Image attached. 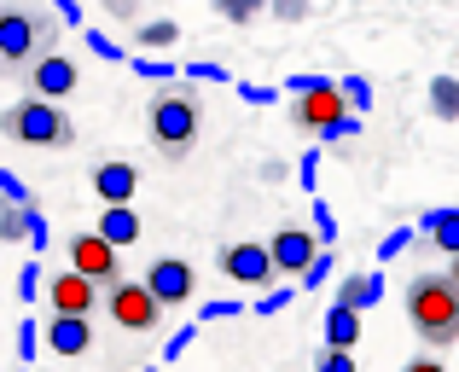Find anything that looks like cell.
Instances as JSON below:
<instances>
[{"instance_id": "cell-6", "label": "cell", "mask_w": 459, "mask_h": 372, "mask_svg": "<svg viewBox=\"0 0 459 372\" xmlns=\"http://www.w3.org/2000/svg\"><path fill=\"white\" fill-rule=\"evenodd\" d=\"M221 273L233 285H250V291H273V250L256 245V238H238V245H221Z\"/></svg>"}, {"instance_id": "cell-41", "label": "cell", "mask_w": 459, "mask_h": 372, "mask_svg": "<svg viewBox=\"0 0 459 372\" xmlns=\"http://www.w3.org/2000/svg\"><path fill=\"white\" fill-rule=\"evenodd\" d=\"M402 372H448V367H442V361H430V355H419V361H407Z\"/></svg>"}, {"instance_id": "cell-30", "label": "cell", "mask_w": 459, "mask_h": 372, "mask_svg": "<svg viewBox=\"0 0 459 372\" xmlns=\"http://www.w3.org/2000/svg\"><path fill=\"white\" fill-rule=\"evenodd\" d=\"M314 372H360V367H355V355H349V350H320Z\"/></svg>"}, {"instance_id": "cell-16", "label": "cell", "mask_w": 459, "mask_h": 372, "mask_svg": "<svg viewBox=\"0 0 459 372\" xmlns=\"http://www.w3.org/2000/svg\"><path fill=\"white\" fill-rule=\"evenodd\" d=\"M93 233H100L105 245H117V250L134 245V238H140V210H134V203H128V210H105L100 221H93Z\"/></svg>"}, {"instance_id": "cell-2", "label": "cell", "mask_w": 459, "mask_h": 372, "mask_svg": "<svg viewBox=\"0 0 459 372\" xmlns=\"http://www.w3.org/2000/svg\"><path fill=\"white\" fill-rule=\"evenodd\" d=\"M407 320H413V332L425 343H454L459 338V285L454 273H419L413 285H407Z\"/></svg>"}, {"instance_id": "cell-26", "label": "cell", "mask_w": 459, "mask_h": 372, "mask_svg": "<svg viewBox=\"0 0 459 372\" xmlns=\"http://www.w3.org/2000/svg\"><path fill=\"white\" fill-rule=\"evenodd\" d=\"M18 297H23V303H35V297H41V262H23V268H18Z\"/></svg>"}, {"instance_id": "cell-20", "label": "cell", "mask_w": 459, "mask_h": 372, "mask_svg": "<svg viewBox=\"0 0 459 372\" xmlns=\"http://www.w3.org/2000/svg\"><path fill=\"white\" fill-rule=\"evenodd\" d=\"M175 41H180L175 18H152V23H140V35H134V47H175Z\"/></svg>"}, {"instance_id": "cell-21", "label": "cell", "mask_w": 459, "mask_h": 372, "mask_svg": "<svg viewBox=\"0 0 459 372\" xmlns=\"http://www.w3.org/2000/svg\"><path fill=\"white\" fill-rule=\"evenodd\" d=\"M35 233V210H0V245H18Z\"/></svg>"}, {"instance_id": "cell-42", "label": "cell", "mask_w": 459, "mask_h": 372, "mask_svg": "<svg viewBox=\"0 0 459 372\" xmlns=\"http://www.w3.org/2000/svg\"><path fill=\"white\" fill-rule=\"evenodd\" d=\"M448 273H454V285H459V256H454V268H448Z\"/></svg>"}, {"instance_id": "cell-13", "label": "cell", "mask_w": 459, "mask_h": 372, "mask_svg": "<svg viewBox=\"0 0 459 372\" xmlns=\"http://www.w3.org/2000/svg\"><path fill=\"white\" fill-rule=\"evenodd\" d=\"M93 192H100L105 210H128L134 192H140V169H134V163H123V158L100 163V169H93Z\"/></svg>"}, {"instance_id": "cell-19", "label": "cell", "mask_w": 459, "mask_h": 372, "mask_svg": "<svg viewBox=\"0 0 459 372\" xmlns=\"http://www.w3.org/2000/svg\"><path fill=\"white\" fill-rule=\"evenodd\" d=\"M430 117H437V123H459V76L430 82Z\"/></svg>"}, {"instance_id": "cell-14", "label": "cell", "mask_w": 459, "mask_h": 372, "mask_svg": "<svg viewBox=\"0 0 459 372\" xmlns=\"http://www.w3.org/2000/svg\"><path fill=\"white\" fill-rule=\"evenodd\" d=\"M47 350L58 361H82L93 350V320H76V315H53L47 320Z\"/></svg>"}, {"instance_id": "cell-25", "label": "cell", "mask_w": 459, "mask_h": 372, "mask_svg": "<svg viewBox=\"0 0 459 372\" xmlns=\"http://www.w3.org/2000/svg\"><path fill=\"white\" fill-rule=\"evenodd\" d=\"M343 99H349V111H372V88H367V76H343Z\"/></svg>"}, {"instance_id": "cell-11", "label": "cell", "mask_w": 459, "mask_h": 372, "mask_svg": "<svg viewBox=\"0 0 459 372\" xmlns=\"http://www.w3.org/2000/svg\"><path fill=\"white\" fill-rule=\"evenodd\" d=\"M146 285H152V297L163 308H175V303H186V297L198 291V273H192V262H180V256H157L146 268Z\"/></svg>"}, {"instance_id": "cell-5", "label": "cell", "mask_w": 459, "mask_h": 372, "mask_svg": "<svg viewBox=\"0 0 459 372\" xmlns=\"http://www.w3.org/2000/svg\"><path fill=\"white\" fill-rule=\"evenodd\" d=\"M105 315H111L123 332H152L157 315H163V303L152 297L146 280H123V285H111V291H105Z\"/></svg>"}, {"instance_id": "cell-3", "label": "cell", "mask_w": 459, "mask_h": 372, "mask_svg": "<svg viewBox=\"0 0 459 372\" xmlns=\"http://www.w3.org/2000/svg\"><path fill=\"white\" fill-rule=\"evenodd\" d=\"M198 123H204V105H198V93H192V88L157 93L152 111H146V128H152L157 151H163L169 163H180L192 146H198Z\"/></svg>"}, {"instance_id": "cell-29", "label": "cell", "mask_w": 459, "mask_h": 372, "mask_svg": "<svg viewBox=\"0 0 459 372\" xmlns=\"http://www.w3.org/2000/svg\"><path fill=\"white\" fill-rule=\"evenodd\" d=\"M314 233L325 238V250H332V238H337V215H332V203L325 198H314Z\"/></svg>"}, {"instance_id": "cell-9", "label": "cell", "mask_w": 459, "mask_h": 372, "mask_svg": "<svg viewBox=\"0 0 459 372\" xmlns=\"http://www.w3.org/2000/svg\"><path fill=\"white\" fill-rule=\"evenodd\" d=\"M35 47H41V18H35V6L0 12V58H6V65H30Z\"/></svg>"}, {"instance_id": "cell-35", "label": "cell", "mask_w": 459, "mask_h": 372, "mask_svg": "<svg viewBox=\"0 0 459 372\" xmlns=\"http://www.w3.org/2000/svg\"><path fill=\"white\" fill-rule=\"evenodd\" d=\"M192 338H198V326H186V332H175V338H169V350H163V355H169V361H180V355H186V350H192Z\"/></svg>"}, {"instance_id": "cell-39", "label": "cell", "mask_w": 459, "mask_h": 372, "mask_svg": "<svg viewBox=\"0 0 459 372\" xmlns=\"http://www.w3.org/2000/svg\"><path fill=\"white\" fill-rule=\"evenodd\" d=\"M297 175H303V186H314V181H320V151H308V158L297 163Z\"/></svg>"}, {"instance_id": "cell-40", "label": "cell", "mask_w": 459, "mask_h": 372, "mask_svg": "<svg viewBox=\"0 0 459 372\" xmlns=\"http://www.w3.org/2000/svg\"><path fill=\"white\" fill-rule=\"evenodd\" d=\"M47 238H53V233H47V215L35 210V233H30V245H35V250H47Z\"/></svg>"}, {"instance_id": "cell-38", "label": "cell", "mask_w": 459, "mask_h": 372, "mask_svg": "<svg viewBox=\"0 0 459 372\" xmlns=\"http://www.w3.org/2000/svg\"><path fill=\"white\" fill-rule=\"evenodd\" d=\"M273 12H280V23H303V18H308V6H303V0H280Z\"/></svg>"}, {"instance_id": "cell-33", "label": "cell", "mask_w": 459, "mask_h": 372, "mask_svg": "<svg viewBox=\"0 0 459 372\" xmlns=\"http://www.w3.org/2000/svg\"><path fill=\"white\" fill-rule=\"evenodd\" d=\"M407 238H413V233H407V227H395V233L378 245V256H384V262H390V256H402V250H407Z\"/></svg>"}, {"instance_id": "cell-10", "label": "cell", "mask_w": 459, "mask_h": 372, "mask_svg": "<svg viewBox=\"0 0 459 372\" xmlns=\"http://www.w3.org/2000/svg\"><path fill=\"white\" fill-rule=\"evenodd\" d=\"M268 250H273V268H280V273H308L314 256H320V233H308V227H297V221H285L280 233L268 238Z\"/></svg>"}, {"instance_id": "cell-12", "label": "cell", "mask_w": 459, "mask_h": 372, "mask_svg": "<svg viewBox=\"0 0 459 372\" xmlns=\"http://www.w3.org/2000/svg\"><path fill=\"white\" fill-rule=\"evenodd\" d=\"M93 303H100V285L82 280L76 268L58 273V280H47V308L53 315H76V320H93Z\"/></svg>"}, {"instance_id": "cell-32", "label": "cell", "mask_w": 459, "mask_h": 372, "mask_svg": "<svg viewBox=\"0 0 459 372\" xmlns=\"http://www.w3.org/2000/svg\"><path fill=\"white\" fill-rule=\"evenodd\" d=\"M238 99H245V105H273V99H280V88H262V82H245V88H238Z\"/></svg>"}, {"instance_id": "cell-4", "label": "cell", "mask_w": 459, "mask_h": 372, "mask_svg": "<svg viewBox=\"0 0 459 372\" xmlns=\"http://www.w3.org/2000/svg\"><path fill=\"white\" fill-rule=\"evenodd\" d=\"M0 128H6V140H18V146H47V151H65L70 140H76L65 105H47V99H18V105H6Z\"/></svg>"}, {"instance_id": "cell-31", "label": "cell", "mask_w": 459, "mask_h": 372, "mask_svg": "<svg viewBox=\"0 0 459 372\" xmlns=\"http://www.w3.org/2000/svg\"><path fill=\"white\" fill-rule=\"evenodd\" d=\"M88 47H93V53H100V58H111V65H123V47H117V41H111V35H100V30H88Z\"/></svg>"}, {"instance_id": "cell-7", "label": "cell", "mask_w": 459, "mask_h": 372, "mask_svg": "<svg viewBox=\"0 0 459 372\" xmlns=\"http://www.w3.org/2000/svg\"><path fill=\"white\" fill-rule=\"evenodd\" d=\"M70 268H76L82 280H93L100 291L123 285V256H117V245H105L100 233H76L70 238Z\"/></svg>"}, {"instance_id": "cell-23", "label": "cell", "mask_w": 459, "mask_h": 372, "mask_svg": "<svg viewBox=\"0 0 459 372\" xmlns=\"http://www.w3.org/2000/svg\"><path fill=\"white\" fill-rule=\"evenodd\" d=\"M35 355H41V326H35V320H18V361L30 367Z\"/></svg>"}, {"instance_id": "cell-37", "label": "cell", "mask_w": 459, "mask_h": 372, "mask_svg": "<svg viewBox=\"0 0 459 372\" xmlns=\"http://www.w3.org/2000/svg\"><path fill=\"white\" fill-rule=\"evenodd\" d=\"M186 82H227L221 65H186Z\"/></svg>"}, {"instance_id": "cell-28", "label": "cell", "mask_w": 459, "mask_h": 372, "mask_svg": "<svg viewBox=\"0 0 459 372\" xmlns=\"http://www.w3.org/2000/svg\"><path fill=\"white\" fill-rule=\"evenodd\" d=\"M215 18H227V23H250V18H256V0H215Z\"/></svg>"}, {"instance_id": "cell-34", "label": "cell", "mask_w": 459, "mask_h": 372, "mask_svg": "<svg viewBox=\"0 0 459 372\" xmlns=\"http://www.w3.org/2000/svg\"><path fill=\"white\" fill-rule=\"evenodd\" d=\"M285 303H291V291H262L256 297V315H280Z\"/></svg>"}, {"instance_id": "cell-27", "label": "cell", "mask_w": 459, "mask_h": 372, "mask_svg": "<svg viewBox=\"0 0 459 372\" xmlns=\"http://www.w3.org/2000/svg\"><path fill=\"white\" fill-rule=\"evenodd\" d=\"M332 273H337V262H332V250H320V256H314V268L303 273V291H320V285H325V280H332Z\"/></svg>"}, {"instance_id": "cell-15", "label": "cell", "mask_w": 459, "mask_h": 372, "mask_svg": "<svg viewBox=\"0 0 459 372\" xmlns=\"http://www.w3.org/2000/svg\"><path fill=\"white\" fill-rule=\"evenodd\" d=\"M337 303L355 308V315H367V308L384 303V280H378V273H349V280L337 285Z\"/></svg>"}, {"instance_id": "cell-24", "label": "cell", "mask_w": 459, "mask_h": 372, "mask_svg": "<svg viewBox=\"0 0 459 372\" xmlns=\"http://www.w3.org/2000/svg\"><path fill=\"white\" fill-rule=\"evenodd\" d=\"M128 65H134L140 82H175V65H169V58H128Z\"/></svg>"}, {"instance_id": "cell-17", "label": "cell", "mask_w": 459, "mask_h": 372, "mask_svg": "<svg viewBox=\"0 0 459 372\" xmlns=\"http://www.w3.org/2000/svg\"><path fill=\"white\" fill-rule=\"evenodd\" d=\"M355 338H360V315L332 303L325 308V350H355Z\"/></svg>"}, {"instance_id": "cell-22", "label": "cell", "mask_w": 459, "mask_h": 372, "mask_svg": "<svg viewBox=\"0 0 459 372\" xmlns=\"http://www.w3.org/2000/svg\"><path fill=\"white\" fill-rule=\"evenodd\" d=\"M0 192H6V210H30V186L18 169H0Z\"/></svg>"}, {"instance_id": "cell-36", "label": "cell", "mask_w": 459, "mask_h": 372, "mask_svg": "<svg viewBox=\"0 0 459 372\" xmlns=\"http://www.w3.org/2000/svg\"><path fill=\"white\" fill-rule=\"evenodd\" d=\"M227 315H238L233 297H221V303H204V308H198V320H227Z\"/></svg>"}, {"instance_id": "cell-8", "label": "cell", "mask_w": 459, "mask_h": 372, "mask_svg": "<svg viewBox=\"0 0 459 372\" xmlns=\"http://www.w3.org/2000/svg\"><path fill=\"white\" fill-rule=\"evenodd\" d=\"M76 82H82V70H76V58H65V53H41L30 65V93H35V99H47V105L70 99Z\"/></svg>"}, {"instance_id": "cell-1", "label": "cell", "mask_w": 459, "mask_h": 372, "mask_svg": "<svg viewBox=\"0 0 459 372\" xmlns=\"http://www.w3.org/2000/svg\"><path fill=\"white\" fill-rule=\"evenodd\" d=\"M291 123L303 128V134H320L332 140V146H343L349 134L360 128V117L349 111L343 99V82H325V76H291Z\"/></svg>"}, {"instance_id": "cell-18", "label": "cell", "mask_w": 459, "mask_h": 372, "mask_svg": "<svg viewBox=\"0 0 459 372\" xmlns=\"http://www.w3.org/2000/svg\"><path fill=\"white\" fill-rule=\"evenodd\" d=\"M419 227L430 233V245H437V250H448V256H459V210H430Z\"/></svg>"}]
</instances>
